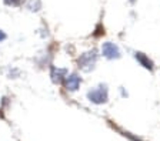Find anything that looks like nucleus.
I'll use <instances>...</instances> for the list:
<instances>
[{"label":"nucleus","instance_id":"obj_1","mask_svg":"<svg viewBox=\"0 0 160 141\" xmlns=\"http://www.w3.org/2000/svg\"><path fill=\"white\" fill-rule=\"evenodd\" d=\"M96 60H97L96 50H92V51H87V53L82 54L79 57V60H77V64H79V67L83 71H90V70H93Z\"/></svg>","mask_w":160,"mask_h":141},{"label":"nucleus","instance_id":"obj_2","mask_svg":"<svg viewBox=\"0 0 160 141\" xmlns=\"http://www.w3.org/2000/svg\"><path fill=\"white\" fill-rule=\"evenodd\" d=\"M87 98L94 104H103L107 101V87L104 84L99 86L97 88H93L87 93Z\"/></svg>","mask_w":160,"mask_h":141},{"label":"nucleus","instance_id":"obj_3","mask_svg":"<svg viewBox=\"0 0 160 141\" xmlns=\"http://www.w3.org/2000/svg\"><path fill=\"white\" fill-rule=\"evenodd\" d=\"M102 51H103V56H104V57H107V59H119L120 57L119 47H117L116 44L110 43V41H107V43L103 44Z\"/></svg>","mask_w":160,"mask_h":141},{"label":"nucleus","instance_id":"obj_4","mask_svg":"<svg viewBox=\"0 0 160 141\" xmlns=\"http://www.w3.org/2000/svg\"><path fill=\"white\" fill-rule=\"evenodd\" d=\"M80 83H82V80H80V77L77 74H70V76L66 77V80H64L66 88L69 91H76L80 87Z\"/></svg>","mask_w":160,"mask_h":141},{"label":"nucleus","instance_id":"obj_5","mask_svg":"<svg viewBox=\"0 0 160 141\" xmlns=\"http://www.w3.org/2000/svg\"><path fill=\"white\" fill-rule=\"evenodd\" d=\"M134 57H136V60L139 61L144 68H147V70H150V71L153 70V61L150 60L146 54L140 53V51H136V53H134Z\"/></svg>","mask_w":160,"mask_h":141},{"label":"nucleus","instance_id":"obj_6","mask_svg":"<svg viewBox=\"0 0 160 141\" xmlns=\"http://www.w3.org/2000/svg\"><path fill=\"white\" fill-rule=\"evenodd\" d=\"M66 73L67 71L64 70V68H56V67H53L52 68V74H50V76H52V80L54 81V83H62V81L63 80H66Z\"/></svg>","mask_w":160,"mask_h":141},{"label":"nucleus","instance_id":"obj_7","mask_svg":"<svg viewBox=\"0 0 160 141\" xmlns=\"http://www.w3.org/2000/svg\"><path fill=\"white\" fill-rule=\"evenodd\" d=\"M23 2L24 0H4V3H6L7 6H20Z\"/></svg>","mask_w":160,"mask_h":141},{"label":"nucleus","instance_id":"obj_8","mask_svg":"<svg viewBox=\"0 0 160 141\" xmlns=\"http://www.w3.org/2000/svg\"><path fill=\"white\" fill-rule=\"evenodd\" d=\"M4 39H6V34H4L3 31L0 30V41H2V40H4Z\"/></svg>","mask_w":160,"mask_h":141},{"label":"nucleus","instance_id":"obj_9","mask_svg":"<svg viewBox=\"0 0 160 141\" xmlns=\"http://www.w3.org/2000/svg\"><path fill=\"white\" fill-rule=\"evenodd\" d=\"M130 2H132V3H134V0H130Z\"/></svg>","mask_w":160,"mask_h":141}]
</instances>
